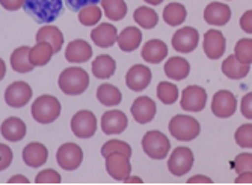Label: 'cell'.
<instances>
[{
    "label": "cell",
    "mask_w": 252,
    "mask_h": 185,
    "mask_svg": "<svg viewBox=\"0 0 252 185\" xmlns=\"http://www.w3.org/2000/svg\"><path fill=\"white\" fill-rule=\"evenodd\" d=\"M63 0H25L23 9L38 25H50L63 12Z\"/></svg>",
    "instance_id": "cell-1"
},
{
    "label": "cell",
    "mask_w": 252,
    "mask_h": 185,
    "mask_svg": "<svg viewBox=\"0 0 252 185\" xmlns=\"http://www.w3.org/2000/svg\"><path fill=\"white\" fill-rule=\"evenodd\" d=\"M58 86L65 95H82L89 86V76L80 66H70L63 69L58 79Z\"/></svg>",
    "instance_id": "cell-2"
},
{
    "label": "cell",
    "mask_w": 252,
    "mask_h": 185,
    "mask_svg": "<svg viewBox=\"0 0 252 185\" xmlns=\"http://www.w3.org/2000/svg\"><path fill=\"white\" fill-rule=\"evenodd\" d=\"M61 111H62L61 101L53 95H41V97H38L32 103V107H31L32 118L41 125L53 124L61 116Z\"/></svg>",
    "instance_id": "cell-3"
},
{
    "label": "cell",
    "mask_w": 252,
    "mask_h": 185,
    "mask_svg": "<svg viewBox=\"0 0 252 185\" xmlns=\"http://www.w3.org/2000/svg\"><path fill=\"white\" fill-rule=\"evenodd\" d=\"M169 132L180 142H192L199 135V122L189 114H175L169 121Z\"/></svg>",
    "instance_id": "cell-4"
},
{
    "label": "cell",
    "mask_w": 252,
    "mask_h": 185,
    "mask_svg": "<svg viewBox=\"0 0 252 185\" xmlns=\"http://www.w3.org/2000/svg\"><path fill=\"white\" fill-rule=\"evenodd\" d=\"M141 145H142L144 152L151 159H156V161L165 159L171 151L169 138L162 131H157V130H151V131L145 132Z\"/></svg>",
    "instance_id": "cell-5"
},
{
    "label": "cell",
    "mask_w": 252,
    "mask_h": 185,
    "mask_svg": "<svg viewBox=\"0 0 252 185\" xmlns=\"http://www.w3.org/2000/svg\"><path fill=\"white\" fill-rule=\"evenodd\" d=\"M195 163V155L192 149L186 146H178L172 151L171 157L168 158V170L174 176H185L189 173Z\"/></svg>",
    "instance_id": "cell-6"
},
{
    "label": "cell",
    "mask_w": 252,
    "mask_h": 185,
    "mask_svg": "<svg viewBox=\"0 0 252 185\" xmlns=\"http://www.w3.org/2000/svg\"><path fill=\"white\" fill-rule=\"evenodd\" d=\"M83 161V151L76 143H63L56 151V163L66 172L77 170Z\"/></svg>",
    "instance_id": "cell-7"
},
{
    "label": "cell",
    "mask_w": 252,
    "mask_h": 185,
    "mask_svg": "<svg viewBox=\"0 0 252 185\" xmlns=\"http://www.w3.org/2000/svg\"><path fill=\"white\" fill-rule=\"evenodd\" d=\"M70 127H71V131L74 132L76 137H79V138H91L97 131L98 122H97V118H95V114L93 111L80 110L71 118Z\"/></svg>",
    "instance_id": "cell-8"
},
{
    "label": "cell",
    "mask_w": 252,
    "mask_h": 185,
    "mask_svg": "<svg viewBox=\"0 0 252 185\" xmlns=\"http://www.w3.org/2000/svg\"><path fill=\"white\" fill-rule=\"evenodd\" d=\"M205 104H207V92H205L204 87L192 84L188 86L186 89H183L180 106L185 111L189 113L202 111L205 108Z\"/></svg>",
    "instance_id": "cell-9"
},
{
    "label": "cell",
    "mask_w": 252,
    "mask_h": 185,
    "mask_svg": "<svg viewBox=\"0 0 252 185\" xmlns=\"http://www.w3.org/2000/svg\"><path fill=\"white\" fill-rule=\"evenodd\" d=\"M237 110V98L230 90H218L212 100V113L216 118L228 119Z\"/></svg>",
    "instance_id": "cell-10"
},
{
    "label": "cell",
    "mask_w": 252,
    "mask_h": 185,
    "mask_svg": "<svg viewBox=\"0 0 252 185\" xmlns=\"http://www.w3.org/2000/svg\"><path fill=\"white\" fill-rule=\"evenodd\" d=\"M172 47L177 53H183V54H189L192 52L196 50L198 42H199V32L192 27V26H186L183 29H178L174 36H172Z\"/></svg>",
    "instance_id": "cell-11"
},
{
    "label": "cell",
    "mask_w": 252,
    "mask_h": 185,
    "mask_svg": "<svg viewBox=\"0 0 252 185\" xmlns=\"http://www.w3.org/2000/svg\"><path fill=\"white\" fill-rule=\"evenodd\" d=\"M32 100V87L26 81H14L5 90V103L12 108H21Z\"/></svg>",
    "instance_id": "cell-12"
},
{
    "label": "cell",
    "mask_w": 252,
    "mask_h": 185,
    "mask_svg": "<svg viewBox=\"0 0 252 185\" xmlns=\"http://www.w3.org/2000/svg\"><path fill=\"white\" fill-rule=\"evenodd\" d=\"M202 50L204 54L212 60L220 59L226 50V39L223 33L218 29H210L205 32L202 41Z\"/></svg>",
    "instance_id": "cell-13"
},
{
    "label": "cell",
    "mask_w": 252,
    "mask_h": 185,
    "mask_svg": "<svg viewBox=\"0 0 252 185\" xmlns=\"http://www.w3.org/2000/svg\"><path fill=\"white\" fill-rule=\"evenodd\" d=\"M153 80V73L147 65L136 63L133 65L126 74V84L133 92L145 90Z\"/></svg>",
    "instance_id": "cell-14"
},
{
    "label": "cell",
    "mask_w": 252,
    "mask_h": 185,
    "mask_svg": "<svg viewBox=\"0 0 252 185\" xmlns=\"http://www.w3.org/2000/svg\"><path fill=\"white\" fill-rule=\"evenodd\" d=\"M106 170L110 178L115 181H123L131 175V161L130 157L124 154H110L106 157Z\"/></svg>",
    "instance_id": "cell-15"
},
{
    "label": "cell",
    "mask_w": 252,
    "mask_h": 185,
    "mask_svg": "<svg viewBox=\"0 0 252 185\" xmlns=\"http://www.w3.org/2000/svg\"><path fill=\"white\" fill-rule=\"evenodd\" d=\"M130 111H131L133 119L137 124L145 125V124H150L156 118L157 106L150 97H137L133 101V104L130 107Z\"/></svg>",
    "instance_id": "cell-16"
},
{
    "label": "cell",
    "mask_w": 252,
    "mask_h": 185,
    "mask_svg": "<svg viewBox=\"0 0 252 185\" xmlns=\"http://www.w3.org/2000/svg\"><path fill=\"white\" fill-rule=\"evenodd\" d=\"M128 127L127 114L121 110H109L101 116V130L107 135L121 134Z\"/></svg>",
    "instance_id": "cell-17"
},
{
    "label": "cell",
    "mask_w": 252,
    "mask_h": 185,
    "mask_svg": "<svg viewBox=\"0 0 252 185\" xmlns=\"http://www.w3.org/2000/svg\"><path fill=\"white\" fill-rule=\"evenodd\" d=\"M91 39L100 49H110L118 41V30L110 23H101L91 30Z\"/></svg>",
    "instance_id": "cell-18"
},
{
    "label": "cell",
    "mask_w": 252,
    "mask_h": 185,
    "mask_svg": "<svg viewBox=\"0 0 252 185\" xmlns=\"http://www.w3.org/2000/svg\"><path fill=\"white\" fill-rule=\"evenodd\" d=\"M204 20L210 26H225L231 20V8L220 2H212L204 9Z\"/></svg>",
    "instance_id": "cell-19"
},
{
    "label": "cell",
    "mask_w": 252,
    "mask_h": 185,
    "mask_svg": "<svg viewBox=\"0 0 252 185\" xmlns=\"http://www.w3.org/2000/svg\"><path fill=\"white\" fill-rule=\"evenodd\" d=\"M21 158H23V163L28 167L36 169L45 164V161L49 158V149L39 142H32L23 149Z\"/></svg>",
    "instance_id": "cell-20"
},
{
    "label": "cell",
    "mask_w": 252,
    "mask_h": 185,
    "mask_svg": "<svg viewBox=\"0 0 252 185\" xmlns=\"http://www.w3.org/2000/svg\"><path fill=\"white\" fill-rule=\"evenodd\" d=\"M91 57H93V47L85 39H74L65 49V59L70 63H85Z\"/></svg>",
    "instance_id": "cell-21"
},
{
    "label": "cell",
    "mask_w": 252,
    "mask_h": 185,
    "mask_svg": "<svg viewBox=\"0 0 252 185\" xmlns=\"http://www.w3.org/2000/svg\"><path fill=\"white\" fill-rule=\"evenodd\" d=\"M141 56L147 63H162L168 57V45L160 39H150L144 44Z\"/></svg>",
    "instance_id": "cell-22"
},
{
    "label": "cell",
    "mask_w": 252,
    "mask_h": 185,
    "mask_svg": "<svg viewBox=\"0 0 252 185\" xmlns=\"http://www.w3.org/2000/svg\"><path fill=\"white\" fill-rule=\"evenodd\" d=\"M163 69H165V74L168 79H171L174 81H181L189 77L190 63L185 57L174 56L166 60V63L163 65Z\"/></svg>",
    "instance_id": "cell-23"
},
{
    "label": "cell",
    "mask_w": 252,
    "mask_h": 185,
    "mask_svg": "<svg viewBox=\"0 0 252 185\" xmlns=\"http://www.w3.org/2000/svg\"><path fill=\"white\" fill-rule=\"evenodd\" d=\"M0 132H2L5 140L15 143V142H20L25 138L28 128H26V124L23 122L20 118L11 116V118L5 119L2 122V125H0Z\"/></svg>",
    "instance_id": "cell-24"
},
{
    "label": "cell",
    "mask_w": 252,
    "mask_h": 185,
    "mask_svg": "<svg viewBox=\"0 0 252 185\" xmlns=\"http://www.w3.org/2000/svg\"><path fill=\"white\" fill-rule=\"evenodd\" d=\"M249 71H251V65L239 60L236 54L228 56L222 62V73L230 80H243L249 74Z\"/></svg>",
    "instance_id": "cell-25"
},
{
    "label": "cell",
    "mask_w": 252,
    "mask_h": 185,
    "mask_svg": "<svg viewBox=\"0 0 252 185\" xmlns=\"http://www.w3.org/2000/svg\"><path fill=\"white\" fill-rule=\"evenodd\" d=\"M117 44L120 45V50L124 53H131L137 50L142 44V32L137 27H126L118 33V41Z\"/></svg>",
    "instance_id": "cell-26"
},
{
    "label": "cell",
    "mask_w": 252,
    "mask_h": 185,
    "mask_svg": "<svg viewBox=\"0 0 252 185\" xmlns=\"http://www.w3.org/2000/svg\"><path fill=\"white\" fill-rule=\"evenodd\" d=\"M29 52L31 47L28 45H23V47H18L12 52L9 62H11V68L18 74H28L31 71H33V65L29 59Z\"/></svg>",
    "instance_id": "cell-27"
},
{
    "label": "cell",
    "mask_w": 252,
    "mask_h": 185,
    "mask_svg": "<svg viewBox=\"0 0 252 185\" xmlns=\"http://www.w3.org/2000/svg\"><path fill=\"white\" fill-rule=\"evenodd\" d=\"M91 66H93V74L100 80H107L113 77V74L117 71V62L109 54L97 56Z\"/></svg>",
    "instance_id": "cell-28"
},
{
    "label": "cell",
    "mask_w": 252,
    "mask_h": 185,
    "mask_svg": "<svg viewBox=\"0 0 252 185\" xmlns=\"http://www.w3.org/2000/svg\"><path fill=\"white\" fill-rule=\"evenodd\" d=\"M36 42H47L53 47L55 53H59L63 47V33L56 26L45 25L36 32Z\"/></svg>",
    "instance_id": "cell-29"
},
{
    "label": "cell",
    "mask_w": 252,
    "mask_h": 185,
    "mask_svg": "<svg viewBox=\"0 0 252 185\" xmlns=\"http://www.w3.org/2000/svg\"><path fill=\"white\" fill-rule=\"evenodd\" d=\"M97 100L106 107H117L123 103V94L117 86L103 83L97 89Z\"/></svg>",
    "instance_id": "cell-30"
},
{
    "label": "cell",
    "mask_w": 252,
    "mask_h": 185,
    "mask_svg": "<svg viewBox=\"0 0 252 185\" xmlns=\"http://www.w3.org/2000/svg\"><path fill=\"white\" fill-rule=\"evenodd\" d=\"M188 18V9L183 3H178V2H172L169 5L165 6L163 9V20L168 26L171 27H178L181 26L183 23L186 21Z\"/></svg>",
    "instance_id": "cell-31"
},
{
    "label": "cell",
    "mask_w": 252,
    "mask_h": 185,
    "mask_svg": "<svg viewBox=\"0 0 252 185\" xmlns=\"http://www.w3.org/2000/svg\"><path fill=\"white\" fill-rule=\"evenodd\" d=\"M55 50L47 42H36L33 47H31L29 59L33 66H45L53 57Z\"/></svg>",
    "instance_id": "cell-32"
},
{
    "label": "cell",
    "mask_w": 252,
    "mask_h": 185,
    "mask_svg": "<svg viewBox=\"0 0 252 185\" xmlns=\"http://www.w3.org/2000/svg\"><path fill=\"white\" fill-rule=\"evenodd\" d=\"M133 20L136 21V25L139 27L145 30H151L157 26L158 15L151 6H139L133 12Z\"/></svg>",
    "instance_id": "cell-33"
},
{
    "label": "cell",
    "mask_w": 252,
    "mask_h": 185,
    "mask_svg": "<svg viewBox=\"0 0 252 185\" xmlns=\"http://www.w3.org/2000/svg\"><path fill=\"white\" fill-rule=\"evenodd\" d=\"M103 12L112 21H121L127 15V3L124 0H101Z\"/></svg>",
    "instance_id": "cell-34"
},
{
    "label": "cell",
    "mask_w": 252,
    "mask_h": 185,
    "mask_svg": "<svg viewBox=\"0 0 252 185\" xmlns=\"http://www.w3.org/2000/svg\"><path fill=\"white\" fill-rule=\"evenodd\" d=\"M180 90L174 83L169 81H160L157 86V98L165 106H172L178 101Z\"/></svg>",
    "instance_id": "cell-35"
},
{
    "label": "cell",
    "mask_w": 252,
    "mask_h": 185,
    "mask_svg": "<svg viewBox=\"0 0 252 185\" xmlns=\"http://www.w3.org/2000/svg\"><path fill=\"white\" fill-rule=\"evenodd\" d=\"M79 21L80 25L86 26V27H94L95 25H98L101 17H103V11L100 6L97 5H89V6H85L83 9H80L79 12Z\"/></svg>",
    "instance_id": "cell-36"
},
{
    "label": "cell",
    "mask_w": 252,
    "mask_h": 185,
    "mask_svg": "<svg viewBox=\"0 0 252 185\" xmlns=\"http://www.w3.org/2000/svg\"><path fill=\"white\" fill-rule=\"evenodd\" d=\"M115 152H118V154H124V155H127V157H130L131 158V146L128 145V143H126V142H123V140H117V138H112V140H109V142H106L103 146H101V155L106 158L107 155H110V154H115Z\"/></svg>",
    "instance_id": "cell-37"
},
{
    "label": "cell",
    "mask_w": 252,
    "mask_h": 185,
    "mask_svg": "<svg viewBox=\"0 0 252 185\" xmlns=\"http://www.w3.org/2000/svg\"><path fill=\"white\" fill-rule=\"evenodd\" d=\"M234 140L242 149H252V124H243L236 130Z\"/></svg>",
    "instance_id": "cell-38"
},
{
    "label": "cell",
    "mask_w": 252,
    "mask_h": 185,
    "mask_svg": "<svg viewBox=\"0 0 252 185\" xmlns=\"http://www.w3.org/2000/svg\"><path fill=\"white\" fill-rule=\"evenodd\" d=\"M234 54L239 60L252 65V39L243 38L237 41L236 47H234Z\"/></svg>",
    "instance_id": "cell-39"
},
{
    "label": "cell",
    "mask_w": 252,
    "mask_h": 185,
    "mask_svg": "<svg viewBox=\"0 0 252 185\" xmlns=\"http://www.w3.org/2000/svg\"><path fill=\"white\" fill-rule=\"evenodd\" d=\"M236 173L242 172H252V154L249 152H242L236 157L234 164H233Z\"/></svg>",
    "instance_id": "cell-40"
},
{
    "label": "cell",
    "mask_w": 252,
    "mask_h": 185,
    "mask_svg": "<svg viewBox=\"0 0 252 185\" xmlns=\"http://www.w3.org/2000/svg\"><path fill=\"white\" fill-rule=\"evenodd\" d=\"M62 181L61 175L55 170V169H45V170H41L36 178H35V182L36 184H59Z\"/></svg>",
    "instance_id": "cell-41"
},
{
    "label": "cell",
    "mask_w": 252,
    "mask_h": 185,
    "mask_svg": "<svg viewBox=\"0 0 252 185\" xmlns=\"http://www.w3.org/2000/svg\"><path fill=\"white\" fill-rule=\"evenodd\" d=\"M14 161V152L12 149L5 145V143H0V172L6 170Z\"/></svg>",
    "instance_id": "cell-42"
},
{
    "label": "cell",
    "mask_w": 252,
    "mask_h": 185,
    "mask_svg": "<svg viewBox=\"0 0 252 185\" xmlns=\"http://www.w3.org/2000/svg\"><path fill=\"white\" fill-rule=\"evenodd\" d=\"M101 0H63L65 6L70 9L71 12H79L80 9H83L85 6L89 5H98Z\"/></svg>",
    "instance_id": "cell-43"
},
{
    "label": "cell",
    "mask_w": 252,
    "mask_h": 185,
    "mask_svg": "<svg viewBox=\"0 0 252 185\" xmlns=\"http://www.w3.org/2000/svg\"><path fill=\"white\" fill-rule=\"evenodd\" d=\"M240 111H242V114H243V116H245L246 119L252 121V92H249V94H246V95L242 98Z\"/></svg>",
    "instance_id": "cell-44"
},
{
    "label": "cell",
    "mask_w": 252,
    "mask_h": 185,
    "mask_svg": "<svg viewBox=\"0 0 252 185\" xmlns=\"http://www.w3.org/2000/svg\"><path fill=\"white\" fill-rule=\"evenodd\" d=\"M239 25H240V29H242L245 33L252 35V9L246 11V12L240 17Z\"/></svg>",
    "instance_id": "cell-45"
},
{
    "label": "cell",
    "mask_w": 252,
    "mask_h": 185,
    "mask_svg": "<svg viewBox=\"0 0 252 185\" xmlns=\"http://www.w3.org/2000/svg\"><path fill=\"white\" fill-rule=\"evenodd\" d=\"M0 5L6 11H18L25 5V0H0Z\"/></svg>",
    "instance_id": "cell-46"
},
{
    "label": "cell",
    "mask_w": 252,
    "mask_h": 185,
    "mask_svg": "<svg viewBox=\"0 0 252 185\" xmlns=\"http://www.w3.org/2000/svg\"><path fill=\"white\" fill-rule=\"evenodd\" d=\"M236 182H240V184H252V172H242L239 173V176L236 178Z\"/></svg>",
    "instance_id": "cell-47"
},
{
    "label": "cell",
    "mask_w": 252,
    "mask_h": 185,
    "mask_svg": "<svg viewBox=\"0 0 252 185\" xmlns=\"http://www.w3.org/2000/svg\"><path fill=\"white\" fill-rule=\"evenodd\" d=\"M189 182L190 184H195V182H212V179L209 176H204V175H196V176H192L189 178Z\"/></svg>",
    "instance_id": "cell-48"
},
{
    "label": "cell",
    "mask_w": 252,
    "mask_h": 185,
    "mask_svg": "<svg viewBox=\"0 0 252 185\" xmlns=\"http://www.w3.org/2000/svg\"><path fill=\"white\" fill-rule=\"evenodd\" d=\"M9 184H15V182H25V184H28L29 182V179L26 178V176H23V175H15V176H12V178H9V181H8Z\"/></svg>",
    "instance_id": "cell-49"
},
{
    "label": "cell",
    "mask_w": 252,
    "mask_h": 185,
    "mask_svg": "<svg viewBox=\"0 0 252 185\" xmlns=\"http://www.w3.org/2000/svg\"><path fill=\"white\" fill-rule=\"evenodd\" d=\"M5 76H6V65L3 62V59L0 57V81L5 79Z\"/></svg>",
    "instance_id": "cell-50"
},
{
    "label": "cell",
    "mask_w": 252,
    "mask_h": 185,
    "mask_svg": "<svg viewBox=\"0 0 252 185\" xmlns=\"http://www.w3.org/2000/svg\"><path fill=\"white\" fill-rule=\"evenodd\" d=\"M144 2L150 6H158V5H162L165 0H144Z\"/></svg>",
    "instance_id": "cell-51"
},
{
    "label": "cell",
    "mask_w": 252,
    "mask_h": 185,
    "mask_svg": "<svg viewBox=\"0 0 252 185\" xmlns=\"http://www.w3.org/2000/svg\"><path fill=\"white\" fill-rule=\"evenodd\" d=\"M124 182H137V184H141L142 182V179L141 178H137V176H127L126 179H124Z\"/></svg>",
    "instance_id": "cell-52"
}]
</instances>
